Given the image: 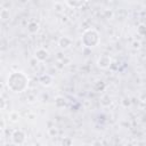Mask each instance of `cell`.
<instances>
[{"mask_svg": "<svg viewBox=\"0 0 146 146\" xmlns=\"http://www.w3.org/2000/svg\"><path fill=\"white\" fill-rule=\"evenodd\" d=\"M132 47L133 48H140V42L139 41H133L132 42Z\"/></svg>", "mask_w": 146, "mask_h": 146, "instance_id": "17", "label": "cell"}, {"mask_svg": "<svg viewBox=\"0 0 146 146\" xmlns=\"http://www.w3.org/2000/svg\"><path fill=\"white\" fill-rule=\"evenodd\" d=\"M0 17H1L2 21H7V19H9V17H10L9 10H8L7 8H2L1 11H0Z\"/></svg>", "mask_w": 146, "mask_h": 146, "instance_id": "10", "label": "cell"}, {"mask_svg": "<svg viewBox=\"0 0 146 146\" xmlns=\"http://www.w3.org/2000/svg\"><path fill=\"white\" fill-rule=\"evenodd\" d=\"M82 43L87 48H91L98 44L99 42V33L94 29H88L82 34Z\"/></svg>", "mask_w": 146, "mask_h": 146, "instance_id": "2", "label": "cell"}, {"mask_svg": "<svg viewBox=\"0 0 146 146\" xmlns=\"http://www.w3.org/2000/svg\"><path fill=\"white\" fill-rule=\"evenodd\" d=\"M56 7H57V10H58V11L62 10V5H60V3H56Z\"/></svg>", "mask_w": 146, "mask_h": 146, "instance_id": "19", "label": "cell"}, {"mask_svg": "<svg viewBox=\"0 0 146 146\" xmlns=\"http://www.w3.org/2000/svg\"><path fill=\"white\" fill-rule=\"evenodd\" d=\"M40 82H41L42 86L48 87V86H50L52 83V76L50 74H42L40 76Z\"/></svg>", "mask_w": 146, "mask_h": 146, "instance_id": "8", "label": "cell"}, {"mask_svg": "<svg viewBox=\"0 0 146 146\" xmlns=\"http://www.w3.org/2000/svg\"><path fill=\"white\" fill-rule=\"evenodd\" d=\"M49 133H51V135H57L58 131H57L56 128H50V129H49Z\"/></svg>", "mask_w": 146, "mask_h": 146, "instance_id": "16", "label": "cell"}, {"mask_svg": "<svg viewBox=\"0 0 146 146\" xmlns=\"http://www.w3.org/2000/svg\"><path fill=\"white\" fill-rule=\"evenodd\" d=\"M137 31H138L139 34H141V35H146V26H145V25H143V24L139 25Z\"/></svg>", "mask_w": 146, "mask_h": 146, "instance_id": "14", "label": "cell"}, {"mask_svg": "<svg viewBox=\"0 0 146 146\" xmlns=\"http://www.w3.org/2000/svg\"><path fill=\"white\" fill-rule=\"evenodd\" d=\"M87 0H65V2L71 8H81Z\"/></svg>", "mask_w": 146, "mask_h": 146, "instance_id": "6", "label": "cell"}, {"mask_svg": "<svg viewBox=\"0 0 146 146\" xmlns=\"http://www.w3.org/2000/svg\"><path fill=\"white\" fill-rule=\"evenodd\" d=\"M95 89H96V90H98V91L104 90V89H105V83H104V82H102V81L96 82V84H95Z\"/></svg>", "mask_w": 146, "mask_h": 146, "instance_id": "13", "label": "cell"}, {"mask_svg": "<svg viewBox=\"0 0 146 146\" xmlns=\"http://www.w3.org/2000/svg\"><path fill=\"white\" fill-rule=\"evenodd\" d=\"M48 56H49V52H48L44 48H39V49L35 50V55H34V57H35V59L39 60V62H43V60H46V59L48 58Z\"/></svg>", "mask_w": 146, "mask_h": 146, "instance_id": "5", "label": "cell"}, {"mask_svg": "<svg viewBox=\"0 0 146 146\" xmlns=\"http://www.w3.org/2000/svg\"><path fill=\"white\" fill-rule=\"evenodd\" d=\"M18 119H19V114H18V112L13 111V112L9 113V120H10L11 122H16V121H18Z\"/></svg>", "mask_w": 146, "mask_h": 146, "instance_id": "11", "label": "cell"}, {"mask_svg": "<svg viewBox=\"0 0 146 146\" xmlns=\"http://www.w3.org/2000/svg\"><path fill=\"white\" fill-rule=\"evenodd\" d=\"M58 43H59V46H60L63 49H66V48H68L70 46H72V39L68 38V36H62V38L59 39Z\"/></svg>", "mask_w": 146, "mask_h": 146, "instance_id": "7", "label": "cell"}, {"mask_svg": "<svg viewBox=\"0 0 146 146\" xmlns=\"http://www.w3.org/2000/svg\"><path fill=\"white\" fill-rule=\"evenodd\" d=\"M38 30H39V24H38L36 22L32 21V22L29 23V25H27V31H29L30 33H36Z\"/></svg>", "mask_w": 146, "mask_h": 146, "instance_id": "9", "label": "cell"}, {"mask_svg": "<svg viewBox=\"0 0 146 146\" xmlns=\"http://www.w3.org/2000/svg\"><path fill=\"white\" fill-rule=\"evenodd\" d=\"M55 104H56L57 107H64L65 104H66V102H65V99L63 97H57L55 99Z\"/></svg>", "mask_w": 146, "mask_h": 146, "instance_id": "12", "label": "cell"}, {"mask_svg": "<svg viewBox=\"0 0 146 146\" xmlns=\"http://www.w3.org/2000/svg\"><path fill=\"white\" fill-rule=\"evenodd\" d=\"M111 63H112V59L110 58V56L107 55H103L98 58L97 60V65L100 67V68H108L111 66Z\"/></svg>", "mask_w": 146, "mask_h": 146, "instance_id": "3", "label": "cell"}, {"mask_svg": "<svg viewBox=\"0 0 146 146\" xmlns=\"http://www.w3.org/2000/svg\"><path fill=\"white\" fill-rule=\"evenodd\" d=\"M122 105H123L124 107H129V106L131 105V102H130V98H128V97H125V98H123V100H122Z\"/></svg>", "mask_w": 146, "mask_h": 146, "instance_id": "15", "label": "cell"}, {"mask_svg": "<svg viewBox=\"0 0 146 146\" xmlns=\"http://www.w3.org/2000/svg\"><path fill=\"white\" fill-rule=\"evenodd\" d=\"M7 86L14 92H23L29 86V79L23 72H14L9 74Z\"/></svg>", "mask_w": 146, "mask_h": 146, "instance_id": "1", "label": "cell"}, {"mask_svg": "<svg viewBox=\"0 0 146 146\" xmlns=\"http://www.w3.org/2000/svg\"><path fill=\"white\" fill-rule=\"evenodd\" d=\"M13 141L14 144L16 145H21L25 141V135L22 130H16L14 133H13Z\"/></svg>", "mask_w": 146, "mask_h": 146, "instance_id": "4", "label": "cell"}, {"mask_svg": "<svg viewBox=\"0 0 146 146\" xmlns=\"http://www.w3.org/2000/svg\"><path fill=\"white\" fill-rule=\"evenodd\" d=\"M104 14L107 16V18H110V17H112V15H113V13L111 11V10H105L104 11Z\"/></svg>", "mask_w": 146, "mask_h": 146, "instance_id": "18", "label": "cell"}]
</instances>
